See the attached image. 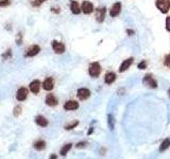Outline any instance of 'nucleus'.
<instances>
[{"label": "nucleus", "mask_w": 170, "mask_h": 159, "mask_svg": "<svg viewBox=\"0 0 170 159\" xmlns=\"http://www.w3.org/2000/svg\"><path fill=\"white\" fill-rule=\"evenodd\" d=\"M88 73L91 77H98L101 73V66L98 62L91 63L88 68Z\"/></svg>", "instance_id": "obj_1"}, {"label": "nucleus", "mask_w": 170, "mask_h": 159, "mask_svg": "<svg viewBox=\"0 0 170 159\" xmlns=\"http://www.w3.org/2000/svg\"><path fill=\"white\" fill-rule=\"evenodd\" d=\"M156 6L162 13L166 14L170 10V0H156Z\"/></svg>", "instance_id": "obj_2"}, {"label": "nucleus", "mask_w": 170, "mask_h": 159, "mask_svg": "<svg viewBox=\"0 0 170 159\" xmlns=\"http://www.w3.org/2000/svg\"><path fill=\"white\" fill-rule=\"evenodd\" d=\"M105 13H106V9L103 8V6H100L98 9H96V13H95V18L97 22L101 24L104 21V18H105Z\"/></svg>", "instance_id": "obj_3"}, {"label": "nucleus", "mask_w": 170, "mask_h": 159, "mask_svg": "<svg viewBox=\"0 0 170 159\" xmlns=\"http://www.w3.org/2000/svg\"><path fill=\"white\" fill-rule=\"evenodd\" d=\"M143 83H144V85L148 86L150 88H156L157 87V83H156L155 80L153 79L151 74H146L144 80H143Z\"/></svg>", "instance_id": "obj_4"}, {"label": "nucleus", "mask_w": 170, "mask_h": 159, "mask_svg": "<svg viewBox=\"0 0 170 159\" xmlns=\"http://www.w3.org/2000/svg\"><path fill=\"white\" fill-rule=\"evenodd\" d=\"M51 46H52L53 51H54L56 54H62V53L65 52V45L63 44V43H61V41L52 40Z\"/></svg>", "instance_id": "obj_5"}, {"label": "nucleus", "mask_w": 170, "mask_h": 159, "mask_svg": "<svg viewBox=\"0 0 170 159\" xmlns=\"http://www.w3.org/2000/svg\"><path fill=\"white\" fill-rule=\"evenodd\" d=\"M39 51H41L39 46H38V45H33V46L28 48V50H27L25 56H26V57H33V56L37 55L38 53H39Z\"/></svg>", "instance_id": "obj_6"}, {"label": "nucleus", "mask_w": 170, "mask_h": 159, "mask_svg": "<svg viewBox=\"0 0 170 159\" xmlns=\"http://www.w3.org/2000/svg\"><path fill=\"white\" fill-rule=\"evenodd\" d=\"M121 12V3L120 2H116L112 6L111 10H110V16L111 17H116L120 14Z\"/></svg>", "instance_id": "obj_7"}, {"label": "nucleus", "mask_w": 170, "mask_h": 159, "mask_svg": "<svg viewBox=\"0 0 170 159\" xmlns=\"http://www.w3.org/2000/svg\"><path fill=\"white\" fill-rule=\"evenodd\" d=\"M133 62H134V59L133 57H130V59H124L122 63H121L120 67H119V72H124L130 68V66L132 65Z\"/></svg>", "instance_id": "obj_8"}, {"label": "nucleus", "mask_w": 170, "mask_h": 159, "mask_svg": "<svg viewBox=\"0 0 170 159\" xmlns=\"http://www.w3.org/2000/svg\"><path fill=\"white\" fill-rule=\"evenodd\" d=\"M28 97V89L25 87H21L17 90L16 92V99L18 101H25Z\"/></svg>", "instance_id": "obj_9"}, {"label": "nucleus", "mask_w": 170, "mask_h": 159, "mask_svg": "<svg viewBox=\"0 0 170 159\" xmlns=\"http://www.w3.org/2000/svg\"><path fill=\"white\" fill-rule=\"evenodd\" d=\"M82 11L84 14H91V13L94 12V6H93V3L89 2V1H84L82 3Z\"/></svg>", "instance_id": "obj_10"}, {"label": "nucleus", "mask_w": 170, "mask_h": 159, "mask_svg": "<svg viewBox=\"0 0 170 159\" xmlns=\"http://www.w3.org/2000/svg\"><path fill=\"white\" fill-rule=\"evenodd\" d=\"M77 96H78L80 100H86L91 96V91L87 88H80L78 90V92H77Z\"/></svg>", "instance_id": "obj_11"}, {"label": "nucleus", "mask_w": 170, "mask_h": 159, "mask_svg": "<svg viewBox=\"0 0 170 159\" xmlns=\"http://www.w3.org/2000/svg\"><path fill=\"white\" fill-rule=\"evenodd\" d=\"M30 90L32 91V93L34 94H37L39 92V89H41V82L38 81V80H35V81H32V82L30 83Z\"/></svg>", "instance_id": "obj_12"}, {"label": "nucleus", "mask_w": 170, "mask_h": 159, "mask_svg": "<svg viewBox=\"0 0 170 159\" xmlns=\"http://www.w3.org/2000/svg\"><path fill=\"white\" fill-rule=\"evenodd\" d=\"M53 87H54V81H53L52 77H47V79L43 82V88H44L45 90L50 91V90H52L53 89Z\"/></svg>", "instance_id": "obj_13"}, {"label": "nucleus", "mask_w": 170, "mask_h": 159, "mask_svg": "<svg viewBox=\"0 0 170 159\" xmlns=\"http://www.w3.org/2000/svg\"><path fill=\"white\" fill-rule=\"evenodd\" d=\"M79 108V103L77 101H67L66 103L64 104V109L65 110H76V109Z\"/></svg>", "instance_id": "obj_14"}, {"label": "nucleus", "mask_w": 170, "mask_h": 159, "mask_svg": "<svg viewBox=\"0 0 170 159\" xmlns=\"http://www.w3.org/2000/svg\"><path fill=\"white\" fill-rule=\"evenodd\" d=\"M45 102H46V104H47L48 106H51V107H53V106H56V105H58V103H59L58 99H56V98L54 97L52 93L48 94L47 97H46V100H45Z\"/></svg>", "instance_id": "obj_15"}, {"label": "nucleus", "mask_w": 170, "mask_h": 159, "mask_svg": "<svg viewBox=\"0 0 170 159\" xmlns=\"http://www.w3.org/2000/svg\"><path fill=\"white\" fill-rule=\"evenodd\" d=\"M35 122L37 125H39L41 127H45L48 125V120L45 117H43V116H37L35 118Z\"/></svg>", "instance_id": "obj_16"}, {"label": "nucleus", "mask_w": 170, "mask_h": 159, "mask_svg": "<svg viewBox=\"0 0 170 159\" xmlns=\"http://www.w3.org/2000/svg\"><path fill=\"white\" fill-rule=\"evenodd\" d=\"M70 10L72 14H79L81 12V8H80L79 3L77 2V1H71V4H70Z\"/></svg>", "instance_id": "obj_17"}, {"label": "nucleus", "mask_w": 170, "mask_h": 159, "mask_svg": "<svg viewBox=\"0 0 170 159\" xmlns=\"http://www.w3.org/2000/svg\"><path fill=\"white\" fill-rule=\"evenodd\" d=\"M115 80H116V74L114 72H109V73H106L105 77H104V81H105L106 84H112L113 82H115Z\"/></svg>", "instance_id": "obj_18"}, {"label": "nucleus", "mask_w": 170, "mask_h": 159, "mask_svg": "<svg viewBox=\"0 0 170 159\" xmlns=\"http://www.w3.org/2000/svg\"><path fill=\"white\" fill-rule=\"evenodd\" d=\"M45 147H46V143H45V141H43V140H38V141H36L35 143H34V149L37 151L44 150Z\"/></svg>", "instance_id": "obj_19"}, {"label": "nucleus", "mask_w": 170, "mask_h": 159, "mask_svg": "<svg viewBox=\"0 0 170 159\" xmlns=\"http://www.w3.org/2000/svg\"><path fill=\"white\" fill-rule=\"evenodd\" d=\"M71 146H72V145H71V143H67V144H65L64 146L61 149V151H60V154H61L62 156H65V155H66V154L69 152V150L71 149Z\"/></svg>", "instance_id": "obj_20"}, {"label": "nucleus", "mask_w": 170, "mask_h": 159, "mask_svg": "<svg viewBox=\"0 0 170 159\" xmlns=\"http://www.w3.org/2000/svg\"><path fill=\"white\" fill-rule=\"evenodd\" d=\"M169 146H170V139H165L164 141L162 142L161 146H159V151H161V152H163V151L167 150Z\"/></svg>", "instance_id": "obj_21"}, {"label": "nucleus", "mask_w": 170, "mask_h": 159, "mask_svg": "<svg viewBox=\"0 0 170 159\" xmlns=\"http://www.w3.org/2000/svg\"><path fill=\"white\" fill-rule=\"evenodd\" d=\"M21 112H22V108H21V106H19V105L15 106L14 110H13V115H14L15 117H19Z\"/></svg>", "instance_id": "obj_22"}, {"label": "nucleus", "mask_w": 170, "mask_h": 159, "mask_svg": "<svg viewBox=\"0 0 170 159\" xmlns=\"http://www.w3.org/2000/svg\"><path fill=\"white\" fill-rule=\"evenodd\" d=\"M79 124V121H73L72 123H70V124H67V125H65V130H72V128H74V127L77 126Z\"/></svg>", "instance_id": "obj_23"}, {"label": "nucleus", "mask_w": 170, "mask_h": 159, "mask_svg": "<svg viewBox=\"0 0 170 159\" xmlns=\"http://www.w3.org/2000/svg\"><path fill=\"white\" fill-rule=\"evenodd\" d=\"M11 4V0H0V8L9 6Z\"/></svg>", "instance_id": "obj_24"}, {"label": "nucleus", "mask_w": 170, "mask_h": 159, "mask_svg": "<svg viewBox=\"0 0 170 159\" xmlns=\"http://www.w3.org/2000/svg\"><path fill=\"white\" fill-rule=\"evenodd\" d=\"M16 44H17L18 46H20V45L22 44V34H21L20 32L18 33L17 36H16Z\"/></svg>", "instance_id": "obj_25"}, {"label": "nucleus", "mask_w": 170, "mask_h": 159, "mask_svg": "<svg viewBox=\"0 0 170 159\" xmlns=\"http://www.w3.org/2000/svg\"><path fill=\"white\" fill-rule=\"evenodd\" d=\"M109 126L111 130L114 128V118H113L112 115H109Z\"/></svg>", "instance_id": "obj_26"}, {"label": "nucleus", "mask_w": 170, "mask_h": 159, "mask_svg": "<svg viewBox=\"0 0 170 159\" xmlns=\"http://www.w3.org/2000/svg\"><path fill=\"white\" fill-rule=\"evenodd\" d=\"M164 64H165V66H167V67H169V68H170V53H169V54H167L166 56H165Z\"/></svg>", "instance_id": "obj_27"}, {"label": "nucleus", "mask_w": 170, "mask_h": 159, "mask_svg": "<svg viewBox=\"0 0 170 159\" xmlns=\"http://www.w3.org/2000/svg\"><path fill=\"white\" fill-rule=\"evenodd\" d=\"M11 55H12V51H11V49H9V50H6L4 54H2V57L4 59H8L9 57H11Z\"/></svg>", "instance_id": "obj_28"}, {"label": "nucleus", "mask_w": 170, "mask_h": 159, "mask_svg": "<svg viewBox=\"0 0 170 159\" xmlns=\"http://www.w3.org/2000/svg\"><path fill=\"white\" fill-rule=\"evenodd\" d=\"M138 68H139V69H141V70L146 69V68H147V62H146V61H143V62L139 63V64H138Z\"/></svg>", "instance_id": "obj_29"}, {"label": "nucleus", "mask_w": 170, "mask_h": 159, "mask_svg": "<svg viewBox=\"0 0 170 159\" xmlns=\"http://www.w3.org/2000/svg\"><path fill=\"white\" fill-rule=\"evenodd\" d=\"M166 29H167V31L170 32V16L167 17V19H166Z\"/></svg>", "instance_id": "obj_30"}, {"label": "nucleus", "mask_w": 170, "mask_h": 159, "mask_svg": "<svg viewBox=\"0 0 170 159\" xmlns=\"http://www.w3.org/2000/svg\"><path fill=\"white\" fill-rule=\"evenodd\" d=\"M85 145H86V142H79L76 146L77 149H82V147H85Z\"/></svg>", "instance_id": "obj_31"}, {"label": "nucleus", "mask_w": 170, "mask_h": 159, "mask_svg": "<svg viewBox=\"0 0 170 159\" xmlns=\"http://www.w3.org/2000/svg\"><path fill=\"white\" fill-rule=\"evenodd\" d=\"M51 11H52V12H54V13H60V11H61V10H60L59 8H52V9H51Z\"/></svg>", "instance_id": "obj_32"}, {"label": "nucleus", "mask_w": 170, "mask_h": 159, "mask_svg": "<svg viewBox=\"0 0 170 159\" xmlns=\"http://www.w3.org/2000/svg\"><path fill=\"white\" fill-rule=\"evenodd\" d=\"M126 33H128L129 35H134V31H133V30H126Z\"/></svg>", "instance_id": "obj_33"}, {"label": "nucleus", "mask_w": 170, "mask_h": 159, "mask_svg": "<svg viewBox=\"0 0 170 159\" xmlns=\"http://www.w3.org/2000/svg\"><path fill=\"white\" fill-rule=\"evenodd\" d=\"M45 1H47V0H37V4H39V3L45 2Z\"/></svg>", "instance_id": "obj_34"}, {"label": "nucleus", "mask_w": 170, "mask_h": 159, "mask_svg": "<svg viewBox=\"0 0 170 159\" xmlns=\"http://www.w3.org/2000/svg\"><path fill=\"white\" fill-rule=\"evenodd\" d=\"M49 159H56V156H55V155H51Z\"/></svg>", "instance_id": "obj_35"}, {"label": "nucleus", "mask_w": 170, "mask_h": 159, "mask_svg": "<svg viewBox=\"0 0 170 159\" xmlns=\"http://www.w3.org/2000/svg\"><path fill=\"white\" fill-rule=\"evenodd\" d=\"M168 93H169V97H170V89L168 90Z\"/></svg>", "instance_id": "obj_36"}]
</instances>
